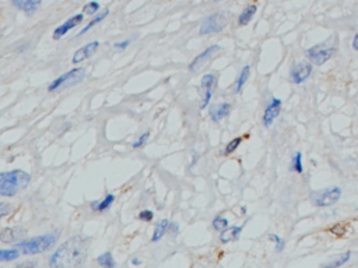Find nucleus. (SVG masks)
<instances>
[{
  "label": "nucleus",
  "mask_w": 358,
  "mask_h": 268,
  "mask_svg": "<svg viewBox=\"0 0 358 268\" xmlns=\"http://www.w3.org/2000/svg\"><path fill=\"white\" fill-rule=\"evenodd\" d=\"M31 182V175L21 169H14L10 172H0V194L13 197L20 193Z\"/></svg>",
  "instance_id": "obj_2"
},
{
  "label": "nucleus",
  "mask_w": 358,
  "mask_h": 268,
  "mask_svg": "<svg viewBox=\"0 0 358 268\" xmlns=\"http://www.w3.org/2000/svg\"><path fill=\"white\" fill-rule=\"evenodd\" d=\"M129 43H130V41H122V42H116L114 46L116 47V49H126V46H129Z\"/></svg>",
  "instance_id": "obj_36"
},
{
  "label": "nucleus",
  "mask_w": 358,
  "mask_h": 268,
  "mask_svg": "<svg viewBox=\"0 0 358 268\" xmlns=\"http://www.w3.org/2000/svg\"><path fill=\"white\" fill-rule=\"evenodd\" d=\"M11 210H13V207H11L9 203H3V201H0V220H2V218H5V216H7L9 214H11Z\"/></svg>",
  "instance_id": "obj_30"
},
{
  "label": "nucleus",
  "mask_w": 358,
  "mask_h": 268,
  "mask_svg": "<svg viewBox=\"0 0 358 268\" xmlns=\"http://www.w3.org/2000/svg\"><path fill=\"white\" fill-rule=\"evenodd\" d=\"M26 236V231L21 226H13V228H5L0 232V242L7 243V245H14V243L21 242Z\"/></svg>",
  "instance_id": "obj_11"
},
{
  "label": "nucleus",
  "mask_w": 358,
  "mask_h": 268,
  "mask_svg": "<svg viewBox=\"0 0 358 268\" xmlns=\"http://www.w3.org/2000/svg\"><path fill=\"white\" fill-rule=\"evenodd\" d=\"M58 242V236L55 233L51 235H42V236L31 237L27 240H21L17 243V249L24 254H39V253L48 252L49 249H52Z\"/></svg>",
  "instance_id": "obj_3"
},
{
  "label": "nucleus",
  "mask_w": 358,
  "mask_h": 268,
  "mask_svg": "<svg viewBox=\"0 0 358 268\" xmlns=\"http://www.w3.org/2000/svg\"><path fill=\"white\" fill-rule=\"evenodd\" d=\"M227 18L224 13H214L206 18L200 27V35H209V34H216L220 32L226 27Z\"/></svg>",
  "instance_id": "obj_7"
},
{
  "label": "nucleus",
  "mask_w": 358,
  "mask_h": 268,
  "mask_svg": "<svg viewBox=\"0 0 358 268\" xmlns=\"http://www.w3.org/2000/svg\"><path fill=\"white\" fill-rule=\"evenodd\" d=\"M148 137H150V133H144V134H142V136L137 138V141L133 144V148H142L144 147L146 144H147L148 141Z\"/></svg>",
  "instance_id": "obj_32"
},
{
  "label": "nucleus",
  "mask_w": 358,
  "mask_h": 268,
  "mask_svg": "<svg viewBox=\"0 0 358 268\" xmlns=\"http://www.w3.org/2000/svg\"><path fill=\"white\" fill-rule=\"evenodd\" d=\"M350 257H351V253H350V252L344 253V254H342V256H339V257H337V258H334L332 263L323 264V267H326V268L340 267V265H343V264H344V263H347L348 260H350Z\"/></svg>",
  "instance_id": "obj_26"
},
{
  "label": "nucleus",
  "mask_w": 358,
  "mask_h": 268,
  "mask_svg": "<svg viewBox=\"0 0 358 268\" xmlns=\"http://www.w3.org/2000/svg\"><path fill=\"white\" fill-rule=\"evenodd\" d=\"M214 2H217V3H218V2H221V0H214Z\"/></svg>",
  "instance_id": "obj_39"
},
{
  "label": "nucleus",
  "mask_w": 358,
  "mask_h": 268,
  "mask_svg": "<svg viewBox=\"0 0 358 268\" xmlns=\"http://www.w3.org/2000/svg\"><path fill=\"white\" fill-rule=\"evenodd\" d=\"M83 20H84V13H80V14L70 17L69 20H66L62 26H59L58 28L53 31V39L58 41V39H60L62 37H64L70 30H73V28H76L79 24H81Z\"/></svg>",
  "instance_id": "obj_12"
},
{
  "label": "nucleus",
  "mask_w": 358,
  "mask_h": 268,
  "mask_svg": "<svg viewBox=\"0 0 358 268\" xmlns=\"http://www.w3.org/2000/svg\"><path fill=\"white\" fill-rule=\"evenodd\" d=\"M114 203H115V196L106 194L104 200L98 201V203H97V207H95L94 211H97V212H104V211L108 210V208H109V207H111Z\"/></svg>",
  "instance_id": "obj_23"
},
{
  "label": "nucleus",
  "mask_w": 358,
  "mask_h": 268,
  "mask_svg": "<svg viewBox=\"0 0 358 268\" xmlns=\"http://www.w3.org/2000/svg\"><path fill=\"white\" fill-rule=\"evenodd\" d=\"M334 53H336V47L326 46V45H316V46L309 47L306 51L308 58L311 59L316 66H322V64L326 63L327 60H330L333 58Z\"/></svg>",
  "instance_id": "obj_6"
},
{
  "label": "nucleus",
  "mask_w": 358,
  "mask_h": 268,
  "mask_svg": "<svg viewBox=\"0 0 358 268\" xmlns=\"http://www.w3.org/2000/svg\"><path fill=\"white\" fill-rule=\"evenodd\" d=\"M168 231L171 232V233H172L174 236H176V235H178V233H179V225H178V224H174V222H172V224H169Z\"/></svg>",
  "instance_id": "obj_35"
},
{
  "label": "nucleus",
  "mask_w": 358,
  "mask_h": 268,
  "mask_svg": "<svg viewBox=\"0 0 358 268\" xmlns=\"http://www.w3.org/2000/svg\"><path fill=\"white\" fill-rule=\"evenodd\" d=\"M85 79V70L83 67L72 68L70 71L64 73L63 76H60L56 80H53L52 83L49 84L48 89L49 91H60V89L69 88L73 85L79 84L83 80Z\"/></svg>",
  "instance_id": "obj_4"
},
{
  "label": "nucleus",
  "mask_w": 358,
  "mask_h": 268,
  "mask_svg": "<svg viewBox=\"0 0 358 268\" xmlns=\"http://www.w3.org/2000/svg\"><path fill=\"white\" fill-rule=\"evenodd\" d=\"M202 94H203V100H202V109H205L206 106L210 104L211 98H213V94H214V89L217 87V77L214 74H205L202 77Z\"/></svg>",
  "instance_id": "obj_9"
},
{
  "label": "nucleus",
  "mask_w": 358,
  "mask_h": 268,
  "mask_svg": "<svg viewBox=\"0 0 358 268\" xmlns=\"http://www.w3.org/2000/svg\"><path fill=\"white\" fill-rule=\"evenodd\" d=\"M20 256V250L18 249H7V250H2L0 249V261H13Z\"/></svg>",
  "instance_id": "obj_22"
},
{
  "label": "nucleus",
  "mask_w": 358,
  "mask_h": 268,
  "mask_svg": "<svg viewBox=\"0 0 358 268\" xmlns=\"http://www.w3.org/2000/svg\"><path fill=\"white\" fill-rule=\"evenodd\" d=\"M132 263L135 264V265H139V264H140V261H139V260H137V258H133V260H132Z\"/></svg>",
  "instance_id": "obj_38"
},
{
  "label": "nucleus",
  "mask_w": 358,
  "mask_h": 268,
  "mask_svg": "<svg viewBox=\"0 0 358 268\" xmlns=\"http://www.w3.org/2000/svg\"><path fill=\"white\" fill-rule=\"evenodd\" d=\"M242 232V226H228L224 231H221L220 235V240L222 243H230L232 240H237L239 235Z\"/></svg>",
  "instance_id": "obj_17"
},
{
  "label": "nucleus",
  "mask_w": 358,
  "mask_h": 268,
  "mask_svg": "<svg viewBox=\"0 0 358 268\" xmlns=\"http://www.w3.org/2000/svg\"><path fill=\"white\" fill-rule=\"evenodd\" d=\"M270 239H272V240L276 243V250H277V252H281V250L284 249L285 243H284V240L281 239V237L277 236V235H270Z\"/></svg>",
  "instance_id": "obj_34"
},
{
  "label": "nucleus",
  "mask_w": 358,
  "mask_h": 268,
  "mask_svg": "<svg viewBox=\"0 0 358 268\" xmlns=\"http://www.w3.org/2000/svg\"><path fill=\"white\" fill-rule=\"evenodd\" d=\"M169 224H171V222H169L168 220H163V221H158L157 224H155L154 233L153 236H151V242H158V240L163 239V236H165V233L168 232Z\"/></svg>",
  "instance_id": "obj_18"
},
{
  "label": "nucleus",
  "mask_w": 358,
  "mask_h": 268,
  "mask_svg": "<svg viewBox=\"0 0 358 268\" xmlns=\"http://www.w3.org/2000/svg\"><path fill=\"white\" fill-rule=\"evenodd\" d=\"M281 106H283V104H281V100H279V98H272V101L268 102L267 108H266V111H264V113H263V125L264 126L268 127V126H272V125H273V121L280 116V112H281Z\"/></svg>",
  "instance_id": "obj_13"
},
{
  "label": "nucleus",
  "mask_w": 358,
  "mask_h": 268,
  "mask_svg": "<svg viewBox=\"0 0 358 268\" xmlns=\"http://www.w3.org/2000/svg\"><path fill=\"white\" fill-rule=\"evenodd\" d=\"M228 220L227 218H224V216H216L214 220H213V228L216 229V231H224L226 228H228Z\"/></svg>",
  "instance_id": "obj_29"
},
{
  "label": "nucleus",
  "mask_w": 358,
  "mask_h": 268,
  "mask_svg": "<svg viewBox=\"0 0 358 268\" xmlns=\"http://www.w3.org/2000/svg\"><path fill=\"white\" fill-rule=\"evenodd\" d=\"M13 5L16 6L18 10L24 11L27 14H34L42 5V0H11Z\"/></svg>",
  "instance_id": "obj_16"
},
{
  "label": "nucleus",
  "mask_w": 358,
  "mask_h": 268,
  "mask_svg": "<svg viewBox=\"0 0 358 268\" xmlns=\"http://www.w3.org/2000/svg\"><path fill=\"white\" fill-rule=\"evenodd\" d=\"M330 232H332L333 235H336V236H344V233H346V225L344 224H337V225H334L330 229Z\"/></svg>",
  "instance_id": "obj_33"
},
{
  "label": "nucleus",
  "mask_w": 358,
  "mask_h": 268,
  "mask_svg": "<svg viewBox=\"0 0 358 268\" xmlns=\"http://www.w3.org/2000/svg\"><path fill=\"white\" fill-rule=\"evenodd\" d=\"M342 197V189L340 187H327V189L318 190L311 194V203L316 207H330L336 204Z\"/></svg>",
  "instance_id": "obj_5"
},
{
  "label": "nucleus",
  "mask_w": 358,
  "mask_h": 268,
  "mask_svg": "<svg viewBox=\"0 0 358 268\" xmlns=\"http://www.w3.org/2000/svg\"><path fill=\"white\" fill-rule=\"evenodd\" d=\"M230 112H231V104H228V102L213 105L210 109L211 120L214 121V123H218V121H221L224 117L230 115Z\"/></svg>",
  "instance_id": "obj_15"
},
{
  "label": "nucleus",
  "mask_w": 358,
  "mask_h": 268,
  "mask_svg": "<svg viewBox=\"0 0 358 268\" xmlns=\"http://www.w3.org/2000/svg\"><path fill=\"white\" fill-rule=\"evenodd\" d=\"M90 239L83 236H76L64 242L53 253L49 260V265L53 268L60 267H76L81 265L85 261L87 253H88Z\"/></svg>",
  "instance_id": "obj_1"
},
{
  "label": "nucleus",
  "mask_w": 358,
  "mask_h": 268,
  "mask_svg": "<svg viewBox=\"0 0 358 268\" xmlns=\"http://www.w3.org/2000/svg\"><path fill=\"white\" fill-rule=\"evenodd\" d=\"M220 51H221V46H218V45H213V46L207 47L199 56H196L195 60L189 64L190 71L192 73H199L200 70H203V67H206L207 64L210 63Z\"/></svg>",
  "instance_id": "obj_8"
},
{
  "label": "nucleus",
  "mask_w": 358,
  "mask_h": 268,
  "mask_svg": "<svg viewBox=\"0 0 358 268\" xmlns=\"http://www.w3.org/2000/svg\"><path fill=\"white\" fill-rule=\"evenodd\" d=\"M98 46H100V42H98V41H95V42H90L87 43L85 46L77 49L76 53H74L73 59H72L73 64H79L81 63V62H84L85 59L91 58V56L97 52Z\"/></svg>",
  "instance_id": "obj_14"
},
{
  "label": "nucleus",
  "mask_w": 358,
  "mask_h": 268,
  "mask_svg": "<svg viewBox=\"0 0 358 268\" xmlns=\"http://www.w3.org/2000/svg\"><path fill=\"white\" fill-rule=\"evenodd\" d=\"M241 142H242V137H235L234 140H231V141L227 144L226 150H224V155H230V154L234 153L241 145Z\"/></svg>",
  "instance_id": "obj_28"
},
{
  "label": "nucleus",
  "mask_w": 358,
  "mask_h": 268,
  "mask_svg": "<svg viewBox=\"0 0 358 268\" xmlns=\"http://www.w3.org/2000/svg\"><path fill=\"white\" fill-rule=\"evenodd\" d=\"M97 261H98V264H100L101 267H106V268L115 267V260H114L112 253H109V252H106V253H104V254L98 256Z\"/></svg>",
  "instance_id": "obj_24"
},
{
  "label": "nucleus",
  "mask_w": 358,
  "mask_h": 268,
  "mask_svg": "<svg viewBox=\"0 0 358 268\" xmlns=\"http://www.w3.org/2000/svg\"><path fill=\"white\" fill-rule=\"evenodd\" d=\"M291 170H294V172H297V174H302L304 172V165H302V154L300 153V151H297L294 155V158H293V161H291V166H290Z\"/></svg>",
  "instance_id": "obj_25"
},
{
  "label": "nucleus",
  "mask_w": 358,
  "mask_h": 268,
  "mask_svg": "<svg viewBox=\"0 0 358 268\" xmlns=\"http://www.w3.org/2000/svg\"><path fill=\"white\" fill-rule=\"evenodd\" d=\"M256 10H258V7L255 5H251L248 6L247 9L239 14V18H238V24L239 26H247V24H249L251 22V20L253 18V16H255V13H256Z\"/></svg>",
  "instance_id": "obj_19"
},
{
  "label": "nucleus",
  "mask_w": 358,
  "mask_h": 268,
  "mask_svg": "<svg viewBox=\"0 0 358 268\" xmlns=\"http://www.w3.org/2000/svg\"><path fill=\"white\" fill-rule=\"evenodd\" d=\"M353 47H354V49H355V51H358V32H357V34H355V37H354Z\"/></svg>",
  "instance_id": "obj_37"
},
{
  "label": "nucleus",
  "mask_w": 358,
  "mask_h": 268,
  "mask_svg": "<svg viewBox=\"0 0 358 268\" xmlns=\"http://www.w3.org/2000/svg\"><path fill=\"white\" fill-rule=\"evenodd\" d=\"M139 218H140V221L143 222H151L154 218V212L151 210H143L140 211Z\"/></svg>",
  "instance_id": "obj_31"
},
{
  "label": "nucleus",
  "mask_w": 358,
  "mask_h": 268,
  "mask_svg": "<svg viewBox=\"0 0 358 268\" xmlns=\"http://www.w3.org/2000/svg\"><path fill=\"white\" fill-rule=\"evenodd\" d=\"M98 10H100V3H98V2H95V0L88 2V3L84 5V7H83V13L88 14V16H95V14H98Z\"/></svg>",
  "instance_id": "obj_27"
},
{
  "label": "nucleus",
  "mask_w": 358,
  "mask_h": 268,
  "mask_svg": "<svg viewBox=\"0 0 358 268\" xmlns=\"http://www.w3.org/2000/svg\"><path fill=\"white\" fill-rule=\"evenodd\" d=\"M108 14H109V10L102 11V13H100V14H95L94 18H93V20H91V21H90L88 24H87V26H85L84 28H83V30H81V31L79 32V34H77V37H81V35H84L85 32H88L90 30L93 28V27H95V26H97V24H98V22H101V21H102V20H104V18H106V16H108Z\"/></svg>",
  "instance_id": "obj_20"
},
{
  "label": "nucleus",
  "mask_w": 358,
  "mask_h": 268,
  "mask_svg": "<svg viewBox=\"0 0 358 268\" xmlns=\"http://www.w3.org/2000/svg\"><path fill=\"white\" fill-rule=\"evenodd\" d=\"M312 74V64L308 63V62H300V63H295L291 68L290 79L294 84H301L304 83L305 80L309 79V76Z\"/></svg>",
  "instance_id": "obj_10"
},
{
  "label": "nucleus",
  "mask_w": 358,
  "mask_h": 268,
  "mask_svg": "<svg viewBox=\"0 0 358 268\" xmlns=\"http://www.w3.org/2000/svg\"><path fill=\"white\" fill-rule=\"evenodd\" d=\"M249 73H251V67H249V66H245V67L242 68L241 74H239V77H238L237 83H235V92H241V91H242L243 85L247 83V80L249 79Z\"/></svg>",
  "instance_id": "obj_21"
}]
</instances>
